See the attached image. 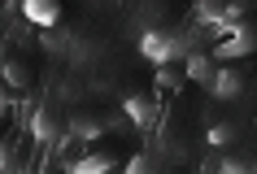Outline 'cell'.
I'll use <instances>...</instances> for the list:
<instances>
[{"instance_id": "obj_1", "label": "cell", "mask_w": 257, "mask_h": 174, "mask_svg": "<svg viewBox=\"0 0 257 174\" xmlns=\"http://www.w3.org/2000/svg\"><path fill=\"white\" fill-rule=\"evenodd\" d=\"M227 35H231V40H218V44H214V61H235V57H248V53L257 48V35H253L248 22L231 27Z\"/></svg>"}, {"instance_id": "obj_2", "label": "cell", "mask_w": 257, "mask_h": 174, "mask_svg": "<svg viewBox=\"0 0 257 174\" xmlns=\"http://www.w3.org/2000/svg\"><path fill=\"white\" fill-rule=\"evenodd\" d=\"M61 131H66V118H61V109H57V105H40V109H35V118H31L35 144H48V139H57Z\"/></svg>"}, {"instance_id": "obj_3", "label": "cell", "mask_w": 257, "mask_h": 174, "mask_svg": "<svg viewBox=\"0 0 257 174\" xmlns=\"http://www.w3.org/2000/svg\"><path fill=\"white\" fill-rule=\"evenodd\" d=\"M140 53L149 57L153 66L175 61V31H144V35H140Z\"/></svg>"}, {"instance_id": "obj_4", "label": "cell", "mask_w": 257, "mask_h": 174, "mask_svg": "<svg viewBox=\"0 0 257 174\" xmlns=\"http://www.w3.org/2000/svg\"><path fill=\"white\" fill-rule=\"evenodd\" d=\"M66 131L74 135V139H96V135H105V118L92 113V109H79V113L66 118Z\"/></svg>"}, {"instance_id": "obj_5", "label": "cell", "mask_w": 257, "mask_h": 174, "mask_svg": "<svg viewBox=\"0 0 257 174\" xmlns=\"http://www.w3.org/2000/svg\"><path fill=\"white\" fill-rule=\"evenodd\" d=\"M183 79L209 87V79H214V57H209V53H188V57H183Z\"/></svg>"}, {"instance_id": "obj_6", "label": "cell", "mask_w": 257, "mask_h": 174, "mask_svg": "<svg viewBox=\"0 0 257 174\" xmlns=\"http://www.w3.org/2000/svg\"><path fill=\"white\" fill-rule=\"evenodd\" d=\"M209 92H214L218 100H235V96L244 92L240 70H214V79H209Z\"/></svg>"}, {"instance_id": "obj_7", "label": "cell", "mask_w": 257, "mask_h": 174, "mask_svg": "<svg viewBox=\"0 0 257 174\" xmlns=\"http://www.w3.org/2000/svg\"><path fill=\"white\" fill-rule=\"evenodd\" d=\"M22 14H27L35 27H53L57 18H61V0H27Z\"/></svg>"}, {"instance_id": "obj_8", "label": "cell", "mask_w": 257, "mask_h": 174, "mask_svg": "<svg viewBox=\"0 0 257 174\" xmlns=\"http://www.w3.org/2000/svg\"><path fill=\"white\" fill-rule=\"evenodd\" d=\"M0 79L9 83V87H27L31 70H27V61H22L18 53H5V61H0Z\"/></svg>"}, {"instance_id": "obj_9", "label": "cell", "mask_w": 257, "mask_h": 174, "mask_svg": "<svg viewBox=\"0 0 257 174\" xmlns=\"http://www.w3.org/2000/svg\"><path fill=\"white\" fill-rule=\"evenodd\" d=\"M122 105H126V118L140 122V126H149V122L157 118V100H153V96H126Z\"/></svg>"}, {"instance_id": "obj_10", "label": "cell", "mask_w": 257, "mask_h": 174, "mask_svg": "<svg viewBox=\"0 0 257 174\" xmlns=\"http://www.w3.org/2000/svg\"><path fill=\"white\" fill-rule=\"evenodd\" d=\"M70 174H100V170H113L118 157H109V152H92V157H79V161H66Z\"/></svg>"}, {"instance_id": "obj_11", "label": "cell", "mask_w": 257, "mask_h": 174, "mask_svg": "<svg viewBox=\"0 0 257 174\" xmlns=\"http://www.w3.org/2000/svg\"><path fill=\"white\" fill-rule=\"evenodd\" d=\"M235 131H240L235 122H214V126H209V135H205V144H209V148H227L231 139H235Z\"/></svg>"}, {"instance_id": "obj_12", "label": "cell", "mask_w": 257, "mask_h": 174, "mask_svg": "<svg viewBox=\"0 0 257 174\" xmlns=\"http://www.w3.org/2000/svg\"><path fill=\"white\" fill-rule=\"evenodd\" d=\"M183 70H175L170 66V61H162V70H157V87H162V92H179V87H183Z\"/></svg>"}, {"instance_id": "obj_13", "label": "cell", "mask_w": 257, "mask_h": 174, "mask_svg": "<svg viewBox=\"0 0 257 174\" xmlns=\"http://www.w3.org/2000/svg\"><path fill=\"white\" fill-rule=\"evenodd\" d=\"M222 170H253V161L240 157V152H231V157H222Z\"/></svg>"}, {"instance_id": "obj_14", "label": "cell", "mask_w": 257, "mask_h": 174, "mask_svg": "<svg viewBox=\"0 0 257 174\" xmlns=\"http://www.w3.org/2000/svg\"><path fill=\"white\" fill-rule=\"evenodd\" d=\"M5 170H14V144L9 139H0V174Z\"/></svg>"}, {"instance_id": "obj_15", "label": "cell", "mask_w": 257, "mask_h": 174, "mask_svg": "<svg viewBox=\"0 0 257 174\" xmlns=\"http://www.w3.org/2000/svg\"><path fill=\"white\" fill-rule=\"evenodd\" d=\"M9 109H14V87H9V83L0 79V118H5Z\"/></svg>"}]
</instances>
